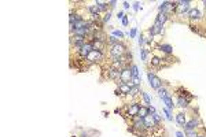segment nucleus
<instances>
[{
  "label": "nucleus",
  "mask_w": 206,
  "mask_h": 137,
  "mask_svg": "<svg viewBox=\"0 0 206 137\" xmlns=\"http://www.w3.org/2000/svg\"><path fill=\"white\" fill-rule=\"evenodd\" d=\"M113 36H116L117 38H120V40H121V38H124L125 34H124L122 32H120V30H113Z\"/></svg>",
  "instance_id": "cd10ccee"
},
{
  "label": "nucleus",
  "mask_w": 206,
  "mask_h": 137,
  "mask_svg": "<svg viewBox=\"0 0 206 137\" xmlns=\"http://www.w3.org/2000/svg\"><path fill=\"white\" fill-rule=\"evenodd\" d=\"M151 115H153V119L155 121V123L159 126V123H161V116H159L157 112H154V114H151Z\"/></svg>",
  "instance_id": "c85d7f7f"
},
{
  "label": "nucleus",
  "mask_w": 206,
  "mask_h": 137,
  "mask_svg": "<svg viewBox=\"0 0 206 137\" xmlns=\"http://www.w3.org/2000/svg\"><path fill=\"white\" fill-rule=\"evenodd\" d=\"M177 104L180 105V107H183V108H187L188 107V104H190V101L187 100V97H183V96H180V97H177Z\"/></svg>",
  "instance_id": "a211bd4d"
},
{
  "label": "nucleus",
  "mask_w": 206,
  "mask_h": 137,
  "mask_svg": "<svg viewBox=\"0 0 206 137\" xmlns=\"http://www.w3.org/2000/svg\"><path fill=\"white\" fill-rule=\"evenodd\" d=\"M147 78H148V84H150V86H151L153 89L158 90L159 88H162V81H161V78H159V77H157V75H155V73H154V71H148V73H147Z\"/></svg>",
  "instance_id": "7ed1b4c3"
},
{
  "label": "nucleus",
  "mask_w": 206,
  "mask_h": 137,
  "mask_svg": "<svg viewBox=\"0 0 206 137\" xmlns=\"http://www.w3.org/2000/svg\"><path fill=\"white\" fill-rule=\"evenodd\" d=\"M150 114H151L150 112V105H140V110H139V114H137L140 118H146Z\"/></svg>",
  "instance_id": "4468645a"
},
{
  "label": "nucleus",
  "mask_w": 206,
  "mask_h": 137,
  "mask_svg": "<svg viewBox=\"0 0 206 137\" xmlns=\"http://www.w3.org/2000/svg\"><path fill=\"white\" fill-rule=\"evenodd\" d=\"M169 19V15H166L164 12H158V15L155 18V23H158V25H162L164 26V23Z\"/></svg>",
  "instance_id": "ddd939ff"
},
{
  "label": "nucleus",
  "mask_w": 206,
  "mask_h": 137,
  "mask_svg": "<svg viewBox=\"0 0 206 137\" xmlns=\"http://www.w3.org/2000/svg\"><path fill=\"white\" fill-rule=\"evenodd\" d=\"M105 59V52H102V51H91L88 53V56L85 58V60L88 62V63H98V62H102Z\"/></svg>",
  "instance_id": "f03ea898"
},
{
  "label": "nucleus",
  "mask_w": 206,
  "mask_h": 137,
  "mask_svg": "<svg viewBox=\"0 0 206 137\" xmlns=\"http://www.w3.org/2000/svg\"><path fill=\"white\" fill-rule=\"evenodd\" d=\"M131 126H133L136 130H146V129H144V119L140 118L139 115L132 118V125H131Z\"/></svg>",
  "instance_id": "6e6552de"
},
{
  "label": "nucleus",
  "mask_w": 206,
  "mask_h": 137,
  "mask_svg": "<svg viewBox=\"0 0 206 137\" xmlns=\"http://www.w3.org/2000/svg\"><path fill=\"white\" fill-rule=\"evenodd\" d=\"M162 59L159 58V56H151V60H150V64H151V67H161L162 66Z\"/></svg>",
  "instance_id": "2eb2a0df"
},
{
  "label": "nucleus",
  "mask_w": 206,
  "mask_h": 137,
  "mask_svg": "<svg viewBox=\"0 0 206 137\" xmlns=\"http://www.w3.org/2000/svg\"><path fill=\"white\" fill-rule=\"evenodd\" d=\"M139 110H140V104H137V103H131V104H128L125 107V116H129L131 119H132L133 116H137L139 114Z\"/></svg>",
  "instance_id": "20e7f679"
},
{
  "label": "nucleus",
  "mask_w": 206,
  "mask_h": 137,
  "mask_svg": "<svg viewBox=\"0 0 206 137\" xmlns=\"http://www.w3.org/2000/svg\"><path fill=\"white\" fill-rule=\"evenodd\" d=\"M169 95H172V93H169L165 88H159L158 89V96L161 97V99H164V97H166V96H169Z\"/></svg>",
  "instance_id": "4be33fe9"
},
{
  "label": "nucleus",
  "mask_w": 206,
  "mask_h": 137,
  "mask_svg": "<svg viewBox=\"0 0 206 137\" xmlns=\"http://www.w3.org/2000/svg\"><path fill=\"white\" fill-rule=\"evenodd\" d=\"M107 3H109V7H110V8H113V7H114V5L117 4L116 0H111V1H107Z\"/></svg>",
  "instance_id": "473e14b6"
},
{
  "label": "nucleus",
  "mask_w": 206,
  "mask_h": 137,
  "mask_svg": "<svg viewBox=\"0 0 206 137\" xmlns=\"http://www.w3.org/2000/svg\"><path fill=\"white\" fill-rule=\"evenodd\" d=\"M162 101L165 103V105H166V108L168 110H173L174 108V104H173V99H172V95L166 96V97H164L162 99Z\"/></svg>",
  "instance_id": "dca6fc26"
},
{
  "label": "nucleus",
  "mask_w": 206,
  "mask_h": 137,
  "mask_svg": "<svg viewBox=\"0 0 206 137\" xmlns=\"http://www.w3.org/2000/svg\"><path fill=\"white\" fill-rule=\"evenodd\" d=\"M124 8H129V3L128 1H124Z\"/></svg>",
  "instance_id": "4c0bfd02"
},
{
  "label": "nucleus",
  "mask_w": 206,
  "mask_h": 137,
  "mask_svg": "<svg viewBox=\"0 0 206 137\" xmlns=\"http://www.w3.org/2000/svg\"><path fill=\"white\" fill-rule=\"evenodd\" d=\"M137 93H140V85H133L131 88V95L129 96H136Z\"/></svg>",
  "instance_id": "5701e85b"
},
{
  "label": "nucleus",
  "mask_w": 206,
  "mask_h": 137,
  "mask_svg": "<svg viewBox=\"0 0 206 137\" xmlns=\"http://www.w3.org/2000/svg\"><path fill=\"white\" fill-rule=\"evenodd\" d=\"M121 70L122 68H114L110 66L107 68V78L111 79V81H117V84H118L120 78H121Z\"/></svg>",
  "instance_id": "39448f33"
},
{
  "label": "nucleus",
  "mask_w": 206,
  "mask_h": 137,
  "mask_svg": "<svg viewBox=\"0 0 206 137\" xmlns=\"http://www.w3.org/2000/svg\"><path fill=\"white\" fill-rule=\"evenodd\" d=\"M127 52H128L127 45L122 44L121 41L118 42V44H116V45H113V47H109V55H110V58H120V56H124Z\"/></svg>",
  "instance_id": "f257e3e1"
},
{
  "label": "nucleus",
  "mask_w": 206,
  "mask_h": 137,
  "mask_svg": "<svg viewBox=\"0 0 206 137\" xmlns=\"http://www.w3.org/2000/svg\"><path fill=\"white\" fill-rule=\"evenodd\" d=\"M187 16L190 18L191 21H199V19L202 18V14H201V11H199V10H198V8L195 7V8H191Z\"/></svg>",
  "instance_id": "9b49d317"
},
{
  "label": "nucleus",
  "mask_w": 206,
  "mask_h": 137,
  "mask_svg": "<svg viewBox=\"0 0 206 137\" xmlns=\"http://www.w3.org/2000/svg\"><path fill=\"white\" fill-rule=\"evenodd\" d=\"M132 79V73H131V68L125 67L121 70V78H120V82H124V84H129Z\"/></svg>",
  "instance_id": "0eeeda50"
},
{
  "label": "nucleus",
  "mask_w": 206,
  "mask_h": 137,
  "mask_svg": "<svg viewBox=\"0 0 206 137\" xmlns=\"http://www.w3.org/2000/svg\"><path fill=\"white\" fill-rule=\"evenodd\" d=\"M120 41H121V40H120V38H117L116 36H113V34L107 37V45H109V47H113V45L118 44Z\"/></svg>",
  "instance_id": "6ab92c4d"
},
{
  "label": "nucleus",
  "mask_w": 206,
  "mask_h": 137,
  "mask_svg": "<svg viewBox=\"0 0 206 137\" xmlns=\"http://www.w3.org/2000/svg\"><path fill=\"white\" fill-rule=\"evenodd\" d=\"M139 8H140V3H139V1H136V3L133 4V10H135V11H137Z\"/></svg>",
  "instance_id": "f704fd0d"
},
{
  "label": "nucleus",
  "mask_w": 206,
  "mask_h": 137,
  "mask_svg": "<svg viewBox=\"0 0 206 137\" xmlns=\"http://www.w3.org/2000/svg\"><path fill=\"white\" fill-rule=\"evenodd\" d=\"M150 112H151V114H154V112H155V108H154L151 104H150Z\"/></svg>",
  "instance_id": "e433bc0d"
},
{
  "label": "nucleus",
  "mask_w": 206,
  "mask_h": 137,
  "mask_svg": "<svg viewBox=\"0 0 206 137\" xmlns=\"http://www.w3.org/2000/svg\"><path fill=\"white\" fill-rule=\"evenodd\" d=\"M95 3L98 4V7H99V10H101V11H107V5H109V3H107V1H101V0H96Z\"/></svg>",
  "instance_id": "aec40b11"
},
{
  "label": "nucleus",
  "mask_w": 206,
  "mask_h": 137,
  "mask_svg": "<svg viewBox=\"0 0 206 137\" xmlns=\"http://www.w3.org/2000/svg\"><path fill=\"white\" fill-rule=\"evenodd\" d=\"M185 136L187 137H196L198 136V133H196V129H194V130H185Z\"/></svg>",
  "instance_id": "a878e982"
},
{
  "label": "nucleus",
  "mask_w": 206,
  "mask_h": 137,
  "mask_svg": "<svg viewBox=\"0 0 206 137\" xmlns=\"http://www.w3.org/2000/svg\"><path fill=\"white\" fill-rule=\"evenodd\" d=\"M176 137H184V134L181 132H176Z\"/></svg>",
  "instance_id": "c9c22d12"
},
{
  "label": "nucleus",
  "mask_w": 206,
  "mask_h": 137,
  "mask_svg": "<svg viewBox=\"0 0 206 137\" xmlns=\"http://www.w3.org/2000/svg\"><path fill=\"white\" fill-rule=\"evenodd\" d=\"M158 49L162 53H166V55H172V53H173V48H172V45H169V44H159Z\"/></svg>",
  "instance_id": "f8f14e48"
},
{
  "label": "nucleus",
  "mask_w": 206,
  "mask_h": 137,
  "mask_svg": "<svg viewBox=\"0 0 206 137\" xmlns=\"http://www.w3.org/2000/svg\"><path fill=\"white\" fill-rule=\"evenodd\" d=\"M129 68H131L132 77H140V73H139V68H137L136 64H131V66H129Z\"/></svg>",
  "instance_id": "412c9836"
},
{
  "label": "nucleus",
  "mask_w": 206,
  "mask_h": 137,
  "mask_svg": "<svg viewBox=\"0 0 206 137\" xmlns=\"http://www.w3.org/2000/svg\"><path fill=\"white\" fill-rule=\"evenodd\" d=\"M136 33H137V29H136V27H133V29L129 33H128V34H129V37H131V38H135V37H136Z\"/></svg>",
  "instance_id": "7c9ffc66"
},
{
  "label": "nucleus",
  "mask_w": 206,
  "mask_h": 137,
  "mask_svg": "<svg viewBox=\"0 0 206 137\" xmlns=\"http://www.w3.org/2000/svg\"><path fill=\"white\" fill-rule=\"evenodd\" d=\"M117 96H129L131 95V86L124 82H118V88L116 89Z\"/></svg>",
  "instance_id": "423d86ee"
},
{
  "label": "nucleus",
  "mask_w": 206,
  "mask_h": 137,
  "mask_svg": "<svg viewBox=\"0 0 206 137\" xmlns=\"http://www.w3.org/2000/svg\"><path fill=\"white\" fill-rule=\"evenodd\" d=\"M124 16H125V14H124V11H120V12L117 14V18H118V19H122Z\"/></svg>",
  "instance_id": "72a5a7b5"
},
{
  "label": "nucleus",
  "mask_w": 206,
  "mask_h": 137,
  "mask_svg": "<svg viewBox=\"0 0 206 137\" xmlns=\"http://www.w3.org/2000/svg\"><path fill=\"white\" fill-rule=\"evenodd\" d=\"M142 97H143V100L146 101V105H150V104H151V99H150L148 93H146V92H142Z\"/></svg>",
  "instance_id": "393cba45"
},
{
  "label": "nucleus",
  "mask_w": 206,
  "mask_h": 137,
  "mask_svg": "<svg viewBox=\"0 0 206 137\" xmlns=\"http://www.w3.org/2000/svg\"><path fill=\"white\" fill-rule=\"evenodd\" d=\"M198 125H199V119L194 116V118H191L190 121L185 122V125L183 127H184V132H185V130H194V129H196V127H198Z\"/></svg>",
  "instance_id": "9d476101"
},
{
  "label": "nucleus",
  "mask_w": 206,
  "mask_h": 137,
  "mask_svg": "<svg viewBox=\"0 0 206 137\" xmlns=\"http://www.w3.org/2000/svg\"><path fill=\"white\" fill-rule=\"evenodd\" d=\"M176 122L179 123L180 126H184L185 122H187V116H185L184 112H179V114L176 115Z\"/></svg>",
  "instance_id": "f3484780"
},
{
  "label": "nucleus",
  "mask_w": 206,
  "mask_h": 137,
  "mask_svg": "<svg viewBox=\"0 0 206 137\" xmlns=\"http://www.w3.org/2000/svg\"><path fill=\"white\" fill-rule=\"evenodd\" d=\"M121 21H122V25H124V26H128V23H129V16L125 15V16H124V18L121 19Z\"/></svg>",
  "instance_id": "2f4dec72"
},
{
  "label": "nucleus",
  "mask_w": 206,
  "mask_h": 137,
  "mask_svg": "<svg viewBox=\"0 0 206 137\" xmlns=\"http://www.w3.org/2000/svg\"><path fill=\"white\" fill-rule=\"evenodd\" d=\"M164 33V26L162 25H158V23H155L154 22V25L150 29H148V34L151 37H154V36H157V34H162Z\"/></svg>",
  "instance_id": "1a4fd4ad"
},
{
  "label": "nucleus",
  "mask_w": 206,
  "mask_h": 137,
  "mask_svg": "<svg viewBox=\"0 0 206 137\" xmlns=\"http://www.w3.org/2000/svg\"><path fill=\"white\" fill-rule=\"evenodd\" d=\"M110 18H111V10H109L105 14V16H103V19H102V22L103 23H106V22H109L110 21Z\"/></svg>",
  "instance_id": "bb28decb"
},
{
  "label": "nucleus",
  "mask_w": 206,
  "mask_h": 137,
  "mask_svg": "<svg viewBox=\"0 0 206 137\" xmlns=\"http://www.w3.org/2000/svg\"><path fill=\"white\" fill-rule=\"evenodd\" d=\"M147 53H148V49L147 48H140V55H142V60L147 62Z\"/></svg>",
  "instance_id": "b1692460"
},
{
  "label": "nucleus",
  "mask_w": 206,
  "mask_h": 137,
  "mask_svg": "<svg viewBox=\"0 0 206 137\" xmlns=\"http://www.w3.org/2000/svg\"><path fill=\"white\" fill-rule=\"evenodd\" d=\"M164 112H165V115H166V118H168V121H172V119H173L172 115H170V110H168L166 107L164 108Z\"/></svg>",
  "instance_id": "c756f323"
},
{
  "label": "nucleus",
  "mask_w": 206,
  "mask_h": 137,
  "mask_svg": "<svg viewBox=\"0 0 206 137\" xmlns=\"http://www.w3.org/2000/svg\"><path fill=\"white\" fill-rule=\"evenodd\" d=\"M196 137H206V136H203V134H198Z\"/></svg>",
  "instance_id": "58836bf2"
}]
</instances>
